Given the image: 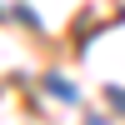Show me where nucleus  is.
<instances>
[{"mask_svg": "<svg viewBox=\"0 0 125 125\" xmlns=\"http://www.w3.org/2000/svg\"><path fill=\"white\" fill-rule=\"evenodd\" d=\"M50 95H65V100H80V90H75V85H65V80H55V75H50Z\"/></svg>", "mask_w": 125, "mask_h": 125, "instance_id": "nucleus-1", "label": "nucleus"}]
</instances>
